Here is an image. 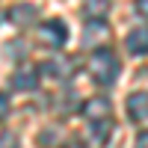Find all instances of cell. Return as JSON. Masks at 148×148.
Returning <instances> with one entry per match:
<instances>
[{
    "label": "cell",
    "instance_id": "1",
    "mask_svg": "<svg viewBox=\"0 0 148 148\" xmlns=\"http://www.w3.org/2000/svg\"><path fill=\"white\" fill-rule=\"evenodd\" d=\"M119 71H121V65H119V59H116V53L110 47H98L89 56V74L95 77L98 86H110L119 77Z\"/></svg>",
    "mask_w": 148,
    "mask_h": 148
},
{
    "label": "cell",
    "instance_id": "2",
    "mask_svg": "<svg viewBox=\"0 0 148 148\" xmlns=\"http://www.w3.org/2000/svg\"><path fill=\"white\" fill-rule=\"evenodd\" d=\"M39 39L47 47H62L68 42V27H65L62 21H45L42 27H39Z\"/></svg>",
    "mask_w": 148,
    "mask_h": 148
},
{
    "label": "cell",
    "instance_id": "3",
    "mask_svg": "<svg viewBox=\"0 0 148 148\" xmlns=\"http://www.w3.org/2000/svg\"><path fill=\"white\" fill-rule=\"evenodd\" d=\"M127 113L133 121H148V92H133L127 98Z\"/></svg>",
    "mask_w": 148,
    "mask_h": 148
},
{
    "label": "cell",
    "instance_id": "4",
    "mask_svg": "<svg viewBox=\"0 0 148 148\" xmlns=\"http://www.w3.org/2000/svg\"><path fill=\"white\" fill-rule=\"evenodd\" d=\"M110 101L107 98H89L86 101V107H83V113H86V119L89 121H104V119H110Z\"/></svg>",
    "mask_w": 148,
    "mask_h": 148
},
{
    "label": "cell",
    "instance_id": "5",
    "mask_svg": "<svg viewBox=\"0 0 148 148\" xmlns=\"http://www.w3.org/2000/svg\"><path fill=\"white\" fill-rule=\"evenodd\" d=\"M127 51L136 53V56L148 53V27H136V30L127 33Z\"/></svg>",
    "mask_w": 148,
    "mask_h": 148
},
{
    "label": "cell",
    "instance_id": "6",
    "mask_svg": "<svg viewBox=\"0 0 148 148\" xmlns=\"http://www.w3.org/2000/svg\"><path fill=\"white\" fill-rule=\"evenodd\" d=\"M36 12H39V9H36L33 3H21V6H12L9 15H12V24H18V27H30V24L36 21Z\"/></svg>",
    "mask_w": 148,
    "mask_h": 148
},
{
    "label": "cell",
    "instance_id": "7",
    "mask_svg": "<svg viewBox=\"0 0 148 148\" xmlns=\"http://www.w3.org/2000/svg\"><path fill=\"white\" fill-rule=\"evenodd\" d=\"M107 36H110L107 24H104V21H92L89 27L83 30V42H86V47H89V45H101V42L107 39Z\"/></svg>",
    "mask_w": 148,
    "mask_h": 148
},
{
    "label": "cell",
    "instance_id": "8",
    "mask_svg": "<svg viewBox=\"0 0 148 148\" xmlns=\"http://www.w3.org/2000/svg\"><path fill=\"white\" fill-rule=\"evenodd\" d=\"M36 80H39V71H36V68H24V71H18L15 77H12L15 89H33Z\"/></svg>",
    "mask_w": 148,
    "mask_h": 148
},
{
    "label": "cell",
    "instance_id": "9",
    "mask_svg": "<svg viewBox=\"0 0 148 148\" xmlns=\"http://www.w3.org/2000/svg\"><path fill=\"white\" fill-rule=\"evenodd\" d=\"M45 74L65 77V74H71V65H62V59H53V62H47V65H45Z\"/></svg>",
    "mask_w": 148,
    "mask_h": 148
},
{
    "label": "cell",
    "instance_id": "10",
    "mask_svg": "<svg viewBox=\"0 0 148 148\" xmlns=\"http://www.w3.org/2000/svg\"><path fill=\"white\" fill-rule=\"evenodd\" d=\"M107 6H110L107 0H89V3H86V12H89L92 18H101L104 12H107Z\"/></svg>",
    "mask_w": 148,
    "mask_h": 148
},
{
    "label": "cell",
    "instance_id": "11",
    "mask_svg": "<svg viewBox=\"0 0 148 148\" xmlns=\"http://www.w3.org/2000/svg\"><path fill=\"white\" fill-rule=\"evenodd\" d=\"M136 12L142 18H148V0H136Z\"/></svg>",
    "mask_w": 148,
    "mask_h": 148
},
{
    "label": "cell",
    "instance_id": "12",
    "mask_svg": "<svg viewBox=\"0 0 148 148\" xmlns=\"http://www.w3.org/2000/svg\"><path fill=\"white\" fill-rule=\"evenodd\" d=\"M6 113H9V98H6V95H0V119H3Z\"/></svg>",
    "mask_w": 148,
    "mask_h": 148
},
{
    "label": "cell",
    "instance_id": "13",
    "mask_svg": "<svg viewBox=\"0 0 148 148\" xmlns=\"http://www.w3.org/2000/svg\"><path fill=\"white\" fill-rule=\"evenodd\" d=\"M136 148H148V130H142L136 136Z\"/></svg>",
    "mask_w": 148,
    "mask_h": 148
}]
</instances>
